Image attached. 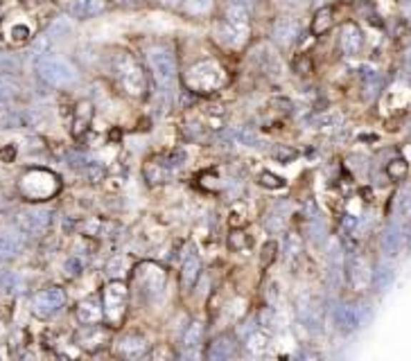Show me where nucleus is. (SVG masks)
I'll list each match as a JSON object with an SVG mask.
<instances>
[{
  "instance_id": "10",
  "label": "nucleus",
  "mask_w": 411,
  "mask_h": 361,
  "mask_svg": "<svg viewBox=\"0 0 411 361\" xmlns=\"http://www.w3.org/2000/svg\"><path fill=\"white\" fill-rule=\"evenodd\" d=\"M66 307V294L61 287H46L36 292L32 296V302H30V310L36 319L41 321H48L52 316H56L61 310Z\"/></svg>"
},
{
  "instance_id": "25",
  "label": "nucleus",
  "mask_w": 411,
  "mask_h": 361,
  "mask_svg": "<svg viewBox=\"0 0 411 361\" xmlns=\"http://www.w3.org/2000/svg\"><path fill=\"white\" fill-rule=\"evenodd\" d=\"M104 273L109 276V280H124L129 273H134V259L124 253L113 255L104 267Z\"/></svg>"
},
{
  "instance_id": "2",
  "label": "nucleus",
  "mask_w": 411,
  "mask_h": 361,
  "mask_svg": "<svg viewBox=\"0 0 411 361\" xmlns=\"http://www.w3.org/2000/svg\"><path fill=\"white\" fill-rule=\"evenodd\" d=\"M251 39V11L244 3L231 0L217 23V41L229 50H242Z\"/></svg>"
},
{
  "instance_id": "29",
  "label": "nucleus",
  "mask_w": 411,
  "mask_h": 361,
  "mask_svg": "<svg viewBox=\"0 0 411 361\" xmlns=\"http://www.w3.org/2000/svg\"><path fill=\"white\" fill-rule=\"evenodd\" d=\"M143 172H145V179L149 181V185H159V183H165L169 179V172H172V169H169L163 158L159 156V158H152V161H147Z\"/></svg>"
},
{
  "instance_id": "1",
  "label": "nucleus",
  "mask_w": 411,
  "mask_h": 361,
  "mask_svg": "<svg viewBox=\"0 0 411 361\" xmlns=\"http://www.w3.org/2000/svg\"><path fill=\"white\" fill-rule=\"evenodd\" d=\"M111 72L124 95L140 99L147 95V72L129 50H116L109 59Z\"/></svg>"
},
{
  "instance_id": "14",
  "label": "nucleus",
  "mask_w": 411,
  "mask_h": 361,
  "mask_svg": "<svg viewBox=\"0 0 411 361\" xmlns=\"http://www.w3.org/2000/svg\"><path fill=\"white\" fill-rule=\"evenodd\" d=\"M296 316H299V323L307 330H319L323 321V307L319 298L312 296L310 292L299 294V298H296Z\"/></svg>"
},
{
  "instance_id": "27",
  "label": "nucleus",
  "mask_w": 411,
  "mask_h": 361,
  "mask_svg": "<svg viewBox=\"0 0 411 361\" xmlns=\"http://www.w3.org/2000/svg\"><path fill=\"white\" fill-rule=\"evenodd\" d=\"M204 339H206V325L202 321H192L188 325V330L183 332V350L188 355H192L194 350H199L204 345Z\"/></svg>"
},
{
  "instance_id": "5",
  "label": "nucleus",
  "mask_w": 411,
  "mask_h": 361,
  "mask_svg": "<svg viewBox=\"0 0 411 361\" xmlns=\"http://www.w3.org/2000/svg\"><path fill=\"white\" fill-rule=\"evenodd\" d=\"M34 70H36L39 79H44L48 86H52V89H70V86L79 84V79H81L79 70L73 61H68L64 56L52 54V52L36 56Z\"/></svg>"
},
{
  "instance_id": "44",
  "label": "nucleus",
  "mask_w": 411,
  "mask_h": 361,
  "mask_svg": "<svg viewBox=\"0 0 411 361\" xmlns=\"http://www.w3.org/2000/svg\"><path fill=\"white\" fill-rule=\"evenodd\" d=\"M398 244H400V235L395 233H387V237H385V251H387V255H395V251H398Z\"/></svg>"
},
{
  "instance_id": "28",
  "label": "nucleus",
  "mask_w": 411,
  "mask_h": 361,
  "mask_svg": "<svg viewBox=\"0 0 411 361\" xmlns=\"http://www.w3.org/2000/svg\"><path fill=\"white\" fill-rule=\"evenodd\" d=\"M332 25H335V9H332V5L317 7L315 19H312V23H310V32L315 34V36H321V34L328 32Z\"/></svg>"
},
{
  "instance_id": "20",
  "label": "nucleus",
  "mask_w": 411,
  "mask_h": 361,
  "mask_svg": "<svg viewBox=\"0 0 411 361\" xmlns=\"http://www.w3.org/2000/svg\"><path fill=\"white\" fill-rule=\"evenodd\" d=\"M202 276V259L194 251H190L183 259V267H181V276H179V282H181V292L183 294H190L192 289L197 287V280Z\"/></svg>"
},
{
  "instance_id": "50",
  "label": "nucleus",
  "mask_w": 411,
  "mask_h": 361,
  "mask_svg": "<svg viewBox=\"0 0 411 361\" xmlns=\"http://www.w3.org/2000/svg\"><path fill=\"white\" fill-rule=\"evenodd\" d=\"M0 210H3V199H0Z\"/></svg>"
},
{
  "instance_id": "9",
  "label": "nucleus",
  "mask_w": 411,
  "mask_h": 361,
  "mask_svg": "<svg viewBox=\"0 0 411 361\" xmlns=\"http://www.w3.org/2000/svg\"><path fill=\"white\" fill-rule=\"evenodd\" d=\"M14 224H16V228L23 230L27 237H44L52 224V210L46 206H27L16 212Z\"/></svg>"
},
{
  "instance_id": "18",
  "label": "nucleus",
  "mask_w": 411,
  "mask_h": 361,
  "mask_svg": "<svg viewBox=\"0 0 411 361\" xmlns=\"http://www.w3.org/2000/svg\"><path fill=\"white\" fill-rule=\"evenodd\" d=\"M242 345H244V350H247L249 357L260 359V357H264L269 352V348H272V332L264 330L262 325H256L249 332V335H244Z\"/></svg>"
},
{
  "instance_id": "39",
  "label": "nucleus",
  "mask_w": 411,
  "mask_h": 361,
  "mask_svg": "<svg viewBox=\"0 0 411 361\" xmlns=\"http://www.w3.org/2000/svg\"><path fill=\"white\" fill-rule=\"evenodd\" d=\"M278 257V244L274 239H269L264 247H262V253H260V267L262 269H269L274 264V259Z\"/></svg>"
},
{
  "instance_id": "6",
  "label": "nucleus",
  "mask_w": 411,
  "mask_h": 361,
  "mask_svg": "<svg viewBox=\"0 0 411 361\" xmlns=\"http://www.w3.org/2000/svg\"><path fill=\"white\" fill-rule=\"evenodd\" d=\"M102 307L104 323L109 327H120L124 323L127 310H129V287L124 280H109L102 287Z\"/></svg>"
},
{
  "instance_id": "13",
  "label": "nucleus",
  "mask_w": 411,
  "mask_h": 361,
  "mask_svg": "<svg viewBox=\"0 0 411 361\" xmlns=\"http://www.w3.org/2000/svg\"><path fill=\"white\" fill-rule=\"evenodd\" d=\"M373 276L375 271L368 262V257L362 253H352L348 257V264H346V280L348 285L355 289V292H366L368 287L373 285Z\"/></svg>"
},
{
  "instance_id": "45",
  "label": "nucleus",
  "mask_w": 411,
  "mask_h": 361,
  "mask_svg": "<svg viewBox=\"0 0 411 361\" xmlns=\"http://www.w3.org/2000/svg\"><path fill=\"white\" fill-rule=\"evenodd\" d=\"M296 156H299V152L292 149V147H285V149L280 147V149H276V152H274V158H276V161H280L282 165L289 163V161H294Z\"/></svg>"
},
{
  "instance_id": "26",
  "label": "nucleus",
  "mask_w": 411,
  "mask_h": 361,
  "mask_svg": "<svg viewBox=\"0 0 411 361\" xmlns=\"http://www.w3.org/2000/svg\"><path fill=\"white\" fill-rule=\"evenodd\" d=\"M91 120H93V104L84 99V102H79L73 109V136L81 138L84 134H86L89 127H91Z\"/></svg>"
},
{
  "instance_id": "46",
  "label": "nucleus",
  "mask_w": 411,
  "mask_h": 361,
  "mask_svg": "<svg viewBox=\"0 0 411 361\" xmlns=\"http://www.w3.org/2000/svg\"><path fill=\"white\" fill-rule=\"evenodd\" d=\"M0 156H3V161H5V163H9L11 158L16 156V147H14V144H9L7 149H3V152H0Z\"/></svg>"
},
{
  "instance_id": "11",
  "label": "nucleus",
  "mask_w": 411,
  "mask_h": 361,
  "mask_svg": "<svg viewBox=\"0 0 411 361\" xmlns=\"http://www.w3.org/2000/svg\"><path fill=\"white\" fill-rule=\"evenodd\" d=\"M113 339V327H104L102 323H95V325H81L75 332V345L86 352H97L107 348Z\"/></svg>"
},
{
  "instance_id": "38",
  "label": "nucleus",
  "mask_w": 411,
  "mask_h": 361,
  "mask_svg": "<svg viewBox=\"0 0 411 361\" xmlns=\"http://www.w3.org/2000/svg\"><path fill=\"white\" fill-rule=\"evenodd\" d=\"M407 169H409V165H407L405 158H393V161L387 165V174L393 181H402L407 177Z\"/></svg>"
},
{
  "instance_id": "40",
  "label": "nucleus",
  "mask_w": 411,
  "mask_h": 361,
  "mask_svg": "<svg viewBox=\"0 0 411 361\" xmlns=\"http://www.w3.org/2000/svg\"><path fill=\"white\" fill-rule=\"evenodd\" d=\"M260 185L267 187V190H280V187H285V179L274 174V172H262V174H260Z\"/></svg>"
},
{
  "instance_id": "33",
  "label": "nucleus",
  "mask_w": 411,
  "mask_h": 361,
  "mask_svg": "<svg viewBox=\"0 0 411 361\" xmlns=\"http://www.w3.org/2000/svg\"><path fill=\"white\" fill-rule=\"evenodd\" d=\"M251 244L253 239L249 237L247 230H242V226H237L235 230H231V235H229V249L233 253H247L251 249Z\"/></svg>"
},
{
  "instance_id": "16",
  "label": "nucleus",
  "mask_w": 411,
  "mask_h": 361,
  "mask_svg": "<svg viewBox=\"0 0 411 361\" xmlns=\"http://www.w3.org/2000/svg\"><path fill=\"white\" fill-rule=\"evenodd\" d=\"M237 355H239V343H237V337L231 335V332L217 335L208 343V348L204 352V357L210 361H226V359H233Z\"/></svg>"
},
{
  "instance_id": "15",
  "label": "nucleus",
  "mask_w": 411,
  "mask_h": 361,
  "mask_svg": "<svg viewBox=\"0 0 411 361\" xmlns=\"http://www.w3.org/2000/svg\"><path fill=\"white\" fill-rule=\"evenodd\" d=\"M113 348H116V355L122 357V359H143V357H149V341L138 335V332H129V335H122L116 343H113Z\"/></svg>"
},
{
  "instance_id": "47",
  "label": "nucleus",
  "mask_w": 411,
  "mask_h": 361,
  "mask_svg": "<svg viewBox=\"0 0 411 361\" xmlns=\"http://www.w3.org/2000/svg\"><path fill=\"white\" fill-rule=\"evenodd\" d=\"M402 16L407 21H411V0H405V3H402Z\"/></svg>"
},
{
  "instance_id": "43",
  "label": "nucleus",
  "mask_w": 411,
  "mask_h": 361,
  "mask_svg": "<svg viewBox=\"0 0 411 361\" xmlns=\"http://www.w3.org/2000/svg\"><path fill=\"white\" fill-rule=\"evenodd\" d=\"M398 208H400V214L405 217V219H411V187H405L402 190Z\"/></svg>"
},
{
  "instance_id": "30",
  "label": "nucleus",
  "mask_w": 411,
  "mask_h": 361,
  "mask_svg": "<svg viewBox=\"0 0 411 361\" xmlns=\"http://www.w3.org/2000/svg\"><path fill=\"white\" fill-rule=\"evenodd\" d=\"M285 259L292 269L303 262V239L299 233H287L285 237Z\"/></svg>"
},
{
  "instance_id": "12",
  "label": "nucleus",
  "mask_w": 411,
  "mask_h": 361,
  "mask_svg": "<svg viewBox=\"0 0 411 361\" xmlns=\"http://www.w3.org/2000/svg\"><path fill=\"white\" fill-rule=\"evenodd\" d=\"M303 25L299 21V16H292V14H282V16H276L272 23V41L278 48H292L296 41L301 39Z\"/></svg>"
},
{
  "instance_id": "7",
  "label": "nucleus",
  "mask_w": 411,
  "mask_h": 361,
  "mask_svg": "<svg viewBox=\"0 0 411 361\" xmlns=\"http://www.w3.org/2000/svg\"><path fill=\"white\" fill-rule=\"evenodd\" d=\"M19 187L27 201H46L59 192V179H56V174H52L50 169L36 167V169L25 172L21 177Z\"/></svg>"
},
{
  "instance_id": "3",
  "label": "nucleus",
  "mask_w": 411,
  "mask_h": 361,
  "mask_svg": "<svg viewBox=\"0 0 411 361\" xmlns=\"http://www.w3.org/2000/svg\"><path fill=\"white\" fill-rule=\"evenodd\" d=\"M145 59L156 84V91L172 97L179 84V61L174 50L165 43H154L145 50Z\"/></svg>"
},
{
  "instance_id": "22",
  "label": "nucleus",
  "mask_w": 411,
  "mask_h": 361,
  "mask_svg": "<svg viewBox=\"0 0 411 361\" xmlns=\"http://www.w3.org/2000/svg\"><path fill=\"white\" fill-rule=\"evenodd\" d=\"M113 5V0H77V3L70 7V14H73V19H95L100 16V14L109 11Z\"/></svg>"
},
{
  "instance_id": "34",
  "label": "nucleus",
  "mask_w": 411,
  "mask_h": 361,
  "mask_svg": "<svg viewBox=\"0 0 411 361\" xmlns=\"http://www.w3.org/2000/svg\"><path fill=\"white\" fill-rule=\"evenodd\" d=\"M109 228H113L111 222L102 219V217H93V219L84 222V235H89V237H107L109 235Z\"/></svg>"
},
{
  "instance_id": "17",
  "label": "nucleus",
  "mask_w": 411,
  "mask_h": 361,
  "mask_svg": "<svg viewBox=\"0 0 411 361\" xmlns=\"http://www.w3.org/2000/svg\"><path fill=\"white\" fill-rule=\"evenodd\" d=\"M364 48V32L360 30L357 23H344L339 27V50L346 56H357Z\"/></svg>"
},
{
  "instance_id": "8",
  "label": "nucleus",
  "mask_w": 411,
  "mask_h": 361,
  "mask_svg": "<svg viewBox=\"0 0 411 361\" xmlns=\"http://www.w3.org/2000/svg\"><path fill=\"white\" fill-rule=\"evenodd\" d=\"M134 280H136V287H138V296L143 300H156L159 296H163L165 287H167V273L161 264L156 262H140L136 269H134Z\"/></svg>"
},
{
  "instance_id": "32",
  "label": "nucleus",
  "mask_w": 411,
  "mask_h": 361,
  "mask_svg": "<svg viewBox=\"0 0 411 361\" xmlns=\"http://www.w3.org/2000/svg\"><path fill=\"white\" fill-rule=\"evenodd\" d=\"M312 124L317 129H339L344 124V113L342 111H323L312 118Z\"/></svg>"
},
{
  "instance_id": "31",
  "label": "nucleus",
  "mask_w": 411,
  "mask_h": 361,
  "mask_svg": "<svg viewBox=\"0 0 411 361\" xmlns=\"http://www.w3.org/2000/svg\"><path fill=\"white\" fill-rule=\"evenodd\" d=\"M19 95H21V81L14 77V72H3L0 75V104H7Z\"/></svg>"
},
{
  "instance_id": "49",
  "label": "nucleus",
  "mask_w": 411,
  "mask_h": 361,
  "mask_svg": "<svg viewBox=\"0 0 411 361\" xmlns=\"http://www.w3.org/2000/svg\"><path fill=\"white\" fill-rule=\"evenodd\" d=\"M116 3H143V0H116Z\"/></svg>"
},
{
  "instance_id": "36",
  "label": "nucleus",
  "mask_w": 411,
  "mask_h": 361,
  "mask_svg": "<svg viewBox=\"0 0 411 361\" xmlns=\"http://www.w3.org/2000/svg\"><path fill=\"white\" fill-rule=\"evenodd\" d=\"M81 174H84V179H86L89 183H102V181H104V177H107V169H104V165H102V163H97V161H89V163H86V167L81 169Z\"/></svg>"
},
{
  "instance_id": "23",
  "label": "nucleus",
  "mask_w": 411,
  "mask_h": 361,
  "mask_svg": "<svg viewBox=\"0 0 411 361\" xmlns=\"http://www.w3.org/2000/svg\"><path fill=\"white\" fill-rule=\"evenodd\" d=\"M335 325L342 335H350L360 327V310L355 305H339L335 310Z\"/></svg>"
},
{
  "instance_id": "19",
  "label": "nucleus",
  "mask_w": 411,
  "mask_h": 361,
  "mask_svg": "<svg viewBox=\"0 0 411 361\" xmlns=\"http://www.w3.org/2000/svg\"><path fill=\"white\" fill-rule=\"evenodd\" d=\"M75 316L79 325H95V323H104V307H102V298L97 296H89L84 298L77 310H75Z\"/></svg>"
},
{
  "instance_id": "4",
  "label": "nucleus",
  "mask_w": 411,
  "mask_h": 361,
  "mask_svg": "<svg viewBox=\"0 0 411 361\" xmlns=\"http://www.w3.org/2000/svg\"><path fill=\"white\" fill-rule=\"evenodd\" d=\"M183 84H186L190 93L210 95L222 91L229 84V72H226V68L217 59H199L186 70Z\"/></svg>"
},
{
  "instance_id": "21",
  "label": "nucleus",
  "mask_w": 411,
  "mask_h": 361,
  "mask_svg": "<svg viewBox=\"0 0 411 361\" xmlns=\"http://www.w3.org/2000/svg\"><path fill=\"white\" fill-rule=\"evenodd\" d=\"M25 233L23 230H9L0 233V259H14L25 251Z\"/></svg>"
},
{
  "instance_id": "42",
  "label": "nucleus",
  "mask_w": 411,
  "mask_h": 361,
  "mask_svg": "<svg viewBox=\"0 0 411 361\" xmlns=\"http://www.w3.org/2000/svg\"><path fill=\"white\" fill-rule=\"evenodd\" d=\"M186 9L192 14V16H202V14H208L210 0H186Z\"/></svg>"
},
{
  "instance_id": "41",
  "label": "nucleus",
  "mask_w": 411,
  "mask_h": 361,
  "mask_svg": "<svg viewBox=\"0 0 411 361\" xmlns=\"http://www.w3.org/2000/svg\"><path fill=\"white\" fill-rule=\"evenodd\" d=\"M285 219H287V217H282L280 212L274 210V212H269L264 217V226L272 230V233H280V230L285 228Z\"/></svg>"
},
{
  "instance_id": "24",
  "label": "nucleus",
  "mask_w": 411,
  "mask_h": 361,
  "mask_svg": "<svg viewBox=\"0 0 411 361\" xmlns=\"http://www.w3.org/2000/svg\"><path fill=\"white\" fill-rule=\"evenodd\" d=\"M5 36L11 46H23V43H30L34 39V27L23 19L9 21L5 27Z\"/></svg>"
},
{
  "instance_id": "35",
  "label": "nucleus",
  "mask_w": 411,
  "mask_h": 361,
  "mask_svg": "<svg viewBox=\"0 0 411 361\" xmlns=\"http://www.w3.org/2000/svg\"><path fill=\"white\" fill-rule=\"evenodd\" d=\"M70 30H73V23H70V19H68V16H59V19H54V21L50 23L46 36H48V39H61V36H66Z\"/></svg>"
},
{
  "instance_id": "37",
  "label": "nucleus",
  "mask_w": 411,
  "mask_h": 361,
  "mask_svg": "<svg viewBox=\"0 0 411 361\" xmlns=\"http://www.w3.org/2000/svg\"><path fill=\"white\" fill-rule=\"evenodd\" d=\"M84 269H86V262H84L81 255H70L66 259V264H64V271H66L68 278H79L84 273Z\"/></svg>"
},
{
  "instance_id": "48",
  "label": "nucleus",
  "mask_w": 411,
  "mask_h": 361,
  "mask_svg": "<svg viewBox=\"0 0 411 361\" xmlns=\"http://www.w3.org/2000/svg\"><path fill=\"white\" fill-rule=\"evenodd\" d=\"M332 3H335V0H315L317 7H325V5H332Z\"/></svg>"
}]
</instances>
